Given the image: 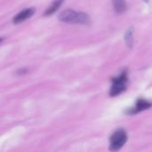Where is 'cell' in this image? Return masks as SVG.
<instances>
[{
    "label": "cell",
    "instance_id": "3",
    "mask_svg": "<svg viewBox=\"0 0 152 152\" xmlns=\"http://www.w3.org/2000/svg\"><path fill=\"white\" fill-rule=\"evenodd\" d=\"M128 80L127 72L124 71L122 72L118 77H116L112 80V86L110 91V96H117L126 89V83Z\"/></svg>",
    "mask_w": 152,
    "mask_h": 152
},
{
    "label": "cell",
    "instance_id": "4",
    "mask_svg": "<svg viewBox=\"0 0 152 152\" xmlns=\"http://www.w3.org/2000/svg\"><path fill=\"white\" fill-rule=\"evenodd\" d=\"M151 106V102H148V101H146L144 99H139L136 102L134 107H133V108L129 109L128 110H126V113L128 114V115H134V114H137V113H139V112H141L142 110L150 109Z\"/></svg>",
    "mask_w": 152,
    "mask_h": 152
},
{
    "label": "cell",
    "instance_id": "7",
    "mask_svg": "<svg viewBox=\"0 0 152 152\" xmlns=\"http://www.w3.org/2000/svg\"><path fill=\"white\" fill-rule=\"evenodd\" d=\"M113 7L118 13H122L126 9V4L125 0H112Z\"/></svg>",
    "mask_w": 152,
    "mask_h": 152
},
{
    "label": "cell",
    "instance_id": "2",
    "mask_svg": "<svg viewBox=\"0 0 152 152\" xmlns=\"http://www.w3.org/2000/svg\"><path fill=\"white\" fill-rule=\"evenodd\" d=\"M127 134L124 129L115 131L110 139V151L112 152L118 151L126 142Z\"/></svg>",
    "mask_w": 152,
    "mask_h": 152
},
{
    "label": "cell",
    "instance_id": "1",
    "mask_svg": "<svg viewBox=\"0 0 152 152\" xmlns=\"http://www.w3.org/2000/svg\"><path fill=\"white\" fill-rule=\"evenodd\" d=\"M58 19L61 22L66 23H76V24H83L86 25L90 22V18L87 13L83 12H77L71 9H67L62 11Z\"/></svg>",
    "mask_w": 152,
    "mask_h": 152
},
{
    "label": "cell",
    "instance_id": "6",
    "mask_svg": "<svg viewBox=\"0 0 152 152\" xmlns=\"http://www.w3.org/2000/svg\"><path fill=\"white\" fill-rule=\"evenodd\" d=\"M62 2H63V0H54L49 6H48V8L46 9V11L45 12V16H49V15H51V14H53V12H55L58 9H59V7L61 5V4H62Z\"/></svg>",
    "mask_w": 152,
    "mask_h": 152
},
{
    "label": "cell",
    "instance_id": "8",
    "mask_svg": "<svg viewBox=\"0 0 152 152\" xmlns=\"http://www.w3.org/2000/svg\"><path fill=\"white\" fill-rule=\"evenodd\" d=\"M133 34H134V28L133 27H131L126 30V35H125V40H126V45L129 48H132L134 45V35Z\"/></svg>",
    "mask_w": 152,
    "mask_h": 152
},
{
    "label": "cell",
    "instance_id": "5",
    "mask_svg": "<svg viewBox=\"0 0 152 152\" xmlns=\"http://www.w3.org/2000/svg\"><path fill=\"white\" fill-rule=\"evenodd\" d=\"M35 12V9L34 8H26L22 11H20L14 18H13V23L18 24L20 23L22 21H24L25 20L30 18Z\"/></svg>",
    "mask_w": 152,
    "mask_h": 152
}]
</instances>
